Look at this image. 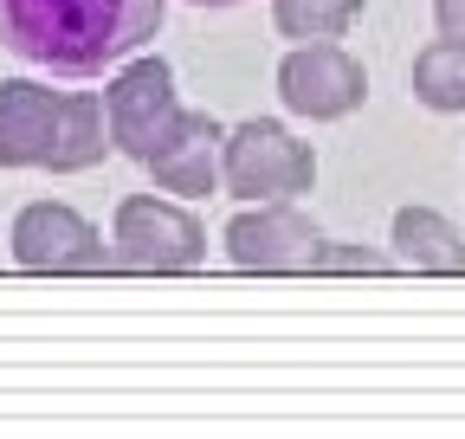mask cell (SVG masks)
Wrapping results in <instances>:
<instances>
[{
    "label": "cell",
    "mask_w": 465,
    "mask_h": 439,
    "mask_svg": "<svg viewBox=\"0 0 465 439\" xmlns=\"http://www.w3.org/2000/svg\"><path fill=\"white\" fill-rule=\"evenodd\" d=\"M162 33V0H0V45L52 78H97Z\"/></svg>",
    "instance_id": "1"
},
{
    "label": "cell",
    "mask_w": 465,
    "mask_h": 439,
    "mask_svg": "<svg viewBox=\"0 0 465 439\" xmlns=\"http://www.w3.org/2000/svg\"><path fill=\"white\" fill-rule=\"evenodd\" d=\"M116 149L110 103L97 91H52L33 78H0V169L84 175Z\"/></svg>",
    "instance_id": "2"
},
{
    "label": "cell",
    "mask_w": 465,
    "mask_h": 439,
    "mask_svg": "<svg viewBox=\"0 0 465 439\" xmlns=\"http://www.w3.org/2000/svg\"><path fill=\"white\" fill-rule=\"evenodd\" d=\"M220 188L232 200H298L317 188V149L298 142L278 117H246L240 130H226Z\"/></svg>",
    "instance_id": "3"
},
{
    "label": "cell",
    "mask_w": 465,
    "mask_h": 439,
    "mask_svg": "<svg viewBox=\"0 0 465 439\" xmlns=\"http://www.w3.org/2000/svg\"><path fill=\"white\" fill-rule=\"evenodd\" d=\"M110 246H116V259L136 265V271H194L207 259V227L188 207H174V200L130 194V200H116Z\"/></svg>",
    "instance_id": "4"
},
{
    "label": "cell",
    "mask_w": 465,
    "mask_h": 439,
    "mask_svg": "<svg viewBox=\"0 0 465 439\" xmlns=\"http://www.w3.org/2000/svg\"><path fill=\"white\" fill-rule=\"evenodd\" d=\"M104 103H110L116 155H130V161H149V155L174 136V123H182V97H174L168 59H130L124 72L110 78Z\"/></svg>",
    "instance_id": "5"
},
{
    "label": "cell",
    "mask_w": 465,
    "mask_h": 439,
    "mask_svg": "<svg viewBox=\"0 0 465 439\" xmlns=\"http://www.w3.org/2000/svg\"><path fill=\"white\" fill-rule=\"evenodd\" d=\"M278 97L291 117H311V123H336L349 110H362L369 97V72L349 59L336 39H311V45H291L284 65H278Z\"/></svg>",
    "instance_id": "6"
},
{
    "label": "cell",
    "mask_w": 465,
    "mask_h": 439,
    "mask_svg": "<svg viewBox=\"0 0 465 439\" xmlns=\"http://www.w3.org/2000/svg\"><path fill=\"white\" fill-rule=\"evenodd\" d=\"M226 259L246 271H298L317 259V227L298 200H246L240 213L226 220Z\"/></svg>",
    "instance_id": "7"
},
{
    "label": "cell",
    "mask_w": 465,
    "mask_h": 439,
    "mask_svg": "<svg viewBox=\"0 0 465 439\" xmlns=\"http://www.w3.org/2000/svg\"><path fill=\"white\" fill-rule=\"evenodd\" d=\"M14 259L26 271H104V233L65 200H33L14 220Z\"/></svg>",
    "instance_id": "8"
},
{
    "label": "cell",
    "mask_w": 465,
    "mask_h": 439,
    "mask_svg": "<svg viewBox=\"0 0 465 439\" xmlns=\"http://www.w3.org/2000/svg\"><path fill=\"white\" fill-rule=\"evenodd\" d=\"M143 169L155 175L162 194H213L220 188V169H226V123L207 117V110H182V123H174V136L143 161Z\"/></svg>",
    "instance_id": "9"
},
{
    "label": "cell",
    "mask_w": 465,
    "mask_h": 439,
    "mask_svg": "<svg viewBox=\"0 0 465 439\" xmlns=\"http://www.w3.org/2000/svg\"><path fill=\"white\" fill-rule=\"evenodd\" d=\"M388 246L414 265V271H465V233L433 207H401Z\"/></svg>",
    "instance_id": "10"
},
{
    "label": "cell",
    "mask_w": 465,
    "mask_h": 439,
    "mask_svg": "<svg viewBox=\"0 0 465 439\" xmlns=\"http://www.w3.org/2000/svg\"><path fill=\"white\" fill-rule=\"evenodd\" d=\"M414 97L427 110H440V117H459L465 110V39H433L420 45V59H414Z\"/></svg>",
    "instance_id": "11"
},
{
    "label": "cell",
    "mask_w": 465,
    "mask_h": 439,
    "mask_svg": "<svg viewBox=\"0 0 465 439\" xmlns=\"http://www.w3.org/2000/svg\"><path fill=\"white\" fill-rule=\"evenodd\" d=\"M356 14H362V0H272V26L284 39H298V45L342 39L349 26H356Z\"/></svg>",
    "instance_id": "12"
},
{
    "label": "cell",
    "mask_w": 465,
    "mask_h": 439,
    "mask_svg": "<svg viewBox=\"0 0 465 439\" xmlns=\"http://www.w3.org/2000/svg\"><path fill=\"white\" fill-rule=\"evenodd\" d=\"M381 265L388 259L375 246H342V239H323L317 259H311V271H381Z\"/></svg>",
    "instance_id": "13"
},
{
    "label": "cell",
    "mask_w": 465,
    "mask_h": 439,
    "mask_svg": "<svg viewBox=\"0 0 465 439\" xmlns=\"http://www.w3.org/2000/svg\"><path fill=\"white\" fill-rule=\"evenodd\" d=\"M433 26L446 39H465V0H433Z\"/></svg>",
    "instance_id": "14"
},
{
    "label": "cell",
    "mask_w": 465,
    "mask_h": 439,
    "mask_svg": "<svg viewBox=\"0 0 465 439\" xmlns=\"http://www.w3.org/2000/svg\"><path fill=\"white\" fill-rule=\"evenodd\" d=\"M188 7H240V0H188Z\"/></svg>",
    "instance_id": "15"
}]
</instances>
